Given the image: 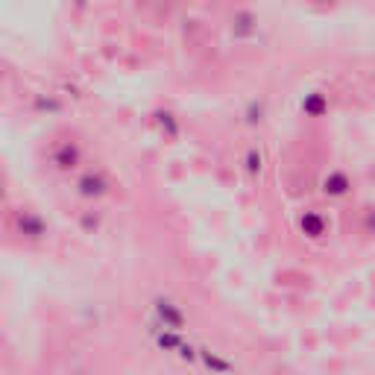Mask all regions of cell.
Segmentation results:
<instances>
[{
    "label": "cell",
    "instance_id": "6da1fadb",
    "mask_svg": "<svg viewBox=\"0 0 375 375\" xmlns=\"http://www.w3.org/2000/svg\"><path fill=\"white\" fill-rule=\"evenodd\" d=\"M153 311H156V319L164 332H182L185 329V308L176 305L173 299L167 296H159L153 302Z\"/></svg>",
    "mask_w": 375,
    "mask_h": 375
},
{
    "label": "cell",
    "instance_id": "7a4b0ae2",
    "mask_svg": "<svg viewBox=\"0 0 375 375\" xmlns=\"http://www.w3.org/2000/svg\"><path fill=\"white\" fill-rule=\"evenodd\" d=\"M322 194H326L329 199H343L352 194V176H349L346 170L334 167L326 173V179H322Z\"/></svg>",
    "mask_w": 375,
    "mask_h": 375
},
{
    "label": "cell",
    "instance_id": "3957f363",
    "mask_svg": "<svg viewBox=\"0 0 375 375\" xmlns=\"http://www.w3.org/2000/svg\"><path fill=\"white\" fill-rule=\"evenodd\" d=\"M302 229H305L308 238H322L329 232V220L322 217L319 211H305L302 214Z\"/></svg>",
    "mask_w": 375,
    "mask_h": 375
},
{
    "label": "cell",
    "instance_id": "277c9868",
    "mask_svg": "<svg viewBox=\"0 0 375 375\" xmlns=\"http://www.w3.org/2000/svg\"><path fill=\"white\" fill-rule=\"evenodd\" d=\"M106 191H109V182L103 179V173H97V176L88 173V176L80 182V194L83 196H103Z\"/></svg>",
    "mask_w": 375,
    "mask_h": 375
},
{
    "label": "cell",
    "instance_id": "5b68a950",
    "mask_svg": "<svg viewBox=\"0 0 375 375\" xmlns=\"http://www.w3.org/2000/svg\"><path fill=\"white\" fill-rule=\"evenodd\" d=\"M199 358H203V364H206L211 372H217V375L232 372V364H229L226 358H220V355H211V349H199Z\"/></svg>",
    "mask_w": 375,
    "mask_h": 375
}]
</instances>
